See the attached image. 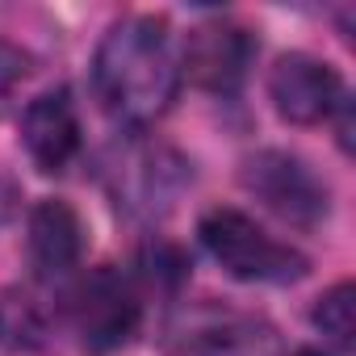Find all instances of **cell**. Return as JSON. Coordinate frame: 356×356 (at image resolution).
Returning a JSON list of instances; mask_svg holds the SVG:
<instances>
[{"instance_id": "obj_8", "label": "cell", "mask_w": 356, "mask_h": 356, "mask_svg": "<svg viewBox=\"0 0 356 356\" xmlns=\"http://www.w3.org/2000/svg\"><path fill=\"white\" fill-rule=\"evenodd\" d=\"M80 256H84L80 214L59 197L38 202L30 210V260H34L38 277H63L80 264Z\"/></svg>"}, {"instance_id": "obj_13", "label": "cell", "mask_w": 356, "mask_h": 356, "mask_svg": "<svg viewBox=\"0 0 356 356\" xmlns=\"http://www.w3.org/2000/svg\"><path fill=\"white\" fill-rule=\"evenodd\" d=\"M30 76V55L13 42H0V113L9 109L13 92L22 88V80Z\"/></svg>"}, {"instance_id": "obj_2", "label": "cell", "mask_w": 356, "mask_h": 356, "mask_svg": "<svg viewBox=\"0 0 356 356\" xmlns=\"http://www.w3.org/2000/svg\"><path fill=\"white\" fill-rule=\"evenodd\" d=\"M202 243L206 252L235 277V281H268V285H289L298 277H306L310 260L273 239L256 218H248L243 210H210L202 218Z\"/></svg>"}, {"instance_id": "obj_14", "label": "cell", "mask_w": 356, "mask_h": 356, "mask_svg": "<svg viewBox=\"0 0 356 356\" xmlns=\"http://www.w3.org/2000/svg\"><path fill=\"white\" fill-rule=\"evenodd\" d=\"M293 356H323V352H314V348H298Z\"/></svg>"}, {"instance_id": "obj_12", "label": "cell", "mask_w": 356, "mask_h": 356, "mask_svg": "<svg viewBox=\"0 0 356 356\" xmlns=\"http://www.w3.org/2000/svg\"><path fill=\"white\" fill-rule=\"evenodd\" d=\"M159 159H163V151H151V147H143V151H134V155H126V168H118V176H122V189H118V197L126 193L130 202L126 206H143V210H155V202H168L172 193H163L159 185H163V168H159Z\"/></svg>"}, {"instance_id": "obj_7", "label": "cell", "mask_w": 356, "mask_h": 356, "mask_svg": "<svg viewBox=\"0 0 356 356\" xmlns=\"http://www.w3.org/2000/svg\"><path fill=\"white\" fill-rule=\"evenodd\" d=\"M22 138L42 172H63L80 151V118H76L72 92L55 88L34 97L22 113Z\"/></svg>"}, {"instance_id": "obj_9", "label": "cell", "mask_w": 356, "mask_h": 356, "mask_svg": "<svg viewBox=\"0 0 356 356\" xmlns=\"http://www.w3.org/2000/svg\"><path fill=\"white\" fill-rule=\"evenodd\" d=\"M181 343L193 356H273V331L235 310H197L185 323Z\"/></svg>"}, {"instance_id": "obj_1", "label": "cell", "mask_w": 356, "mask_h": 356, "mask_svg": "<svg viewBox=\"0 0 356 356\" xmlns=\"http://www.w3.org/2000/svg\"><path fill=\"white\" fill-rule=\"evenodd\" d=\"M92 88L101 109L122 126L159 122L181 88V59L163 17L134 13L105 30L92 59Z\"/></svg>"}, {"instance_id": "obj_11", "label": "cell", "mask_w": 356, "mask_h": 356, "mask_svg": "<svg viewBox=\"0 0 356 356\" xmlns=\"http://www.w3.org/2000/svg\"><path fill=\"white\" fill-rule=\"evenodd\" d=\"M314 327L339 348V352H348L352 343H356V285L352 281H339V285H331L318 302H314Z\"/></svg>"}, {"instance_id": "obj_4", "label": "cell", "mask_w": 356, "mask_h": 356, "mask_svg": "<svg viewBox=\"0 0 356 356\" xmlns=\"http://www.w3.org/2000/svg\"><path fill=\"white\" fill-rule=\"evenodd\" d=\"M143 318V302L113 264L92 268L76 289H72V323L80 331V343L88 352H113L122 348Z\"/></svg>"}, {"instance_id": "obj_6", "label": "cell", "mask_w": 356, "mask_h": 356, "mask_svg": "<svg viewBox=\"0 0 356 356\" xmlns=\"http://www.w3.org/2000/svg\"><path fill=\"white\" fill-rule=\"evenodd\" d=\"M252 55H256V42L243 26L235 22H206L189 34L185 42V72L197 88L206 92H239L243 80H248V67H252Z\"/></svg>"}, {"instance_id": "obj_5", "label": "cell", "mask_w": 356, "mask_h": 356, "mask_svg": "<svg viewBox=\"0 0 356 356\" xmlns=\"http://www.w3.org/2000/svg\"><path fill=\"white\" fill-rule=\"evenodd\" d=\"M268 97L285 122L314 126L343 105V80L331 63L293 51V55H281L277 67L268 72Z\"/></svg>"}, {"instance_id": "obj_3", "label": "cell", "mask_w": 356, "mask_h": 356, "mask_svg": "<svg viewBox=\"0 0 356 356\" xmlns=\"http://www.w3.org/2000/svg\"><path fill=\"white\" fill-rule=\"evenodd\" d=\"M239 181L252 197H260L277 218L293 222V227H314L327 218L331 197L327 185L310 172V163H302L289 151H256L243 159Z\"/></svg>"}, {"instance_id": "obj_10", "label": "cell", "mask_w": 356, "mask_h": 356, "mask_svg": "<svg viewBox=\"0 0 356 356\" xmlns=\"http://www.w3.org/2000/svg\"><path fill=\"white\" fill-rule=\"evenodd\" d=\"M47 310L38 306L34 293L26 289H0V348L13 352H34L47 343Z\"/></svg>"}]
</instances>
